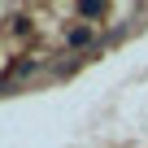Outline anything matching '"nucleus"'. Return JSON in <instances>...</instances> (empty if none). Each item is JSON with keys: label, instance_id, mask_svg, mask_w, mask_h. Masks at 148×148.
I'll return each instance as SVG.
<instances>
[{"label": "nucleus", "instance_id": "2", "mask_svg": "<svg viewBox=\"0 0 148 148\" xmlns=\"http://www.w3.org/2000/svg\"><path fill=\"white\" fill-rule=\"evenodd\" d=\"M105 5H96V0H87V5H79V18H100Z\"/></svg>", "mask_w": 148, "mask_h": 148}, {"label": "nucleus", "instance_id": "1", "mask_svg": "<svg viewBox=\"0 0 148 148\" xmlns=\"http://www.w3.org/2000/svg\"><path fill=\"white\" fill-rule=\"evenodd\" d=\"M65 39H70V44H79V48H83V44H87V39H92V31H87V26H74V31H70V35H65Z\"/></svg>", "mask_w": 148, "mask_h": 148}]
</instances>
